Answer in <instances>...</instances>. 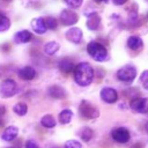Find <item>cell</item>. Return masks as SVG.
Masks as SVG:
<instances>
[{
  "label": "cell",
  "instance_id": "obj_1",
  "mask_svg": "<svg viewBox=\"0 0 148 148\" xmlns=\"http://www.w3.org/2000/svg\"><path fill=\"white\" fill-rule=\"evenodd\" d=\"M75 82L81 87H87L94 79V69L88 62H80L75 65L73 71Z\"/></svg>",
  "mask_w": 148,
  "mask_h": 148
},
{
  "label": "cell",
  "instance_id": "obj_2",
  "mask_svg": "<svg viewBox=\"0 0 148 148\" xmlns=\"http://www.w3.org/2000/svg\"><path fill=\"white\" fill-rule=\"evenodd\" d=\"M87 52L88 54L96 61H105L108 59V51L104 47V45H102L101 43L96 42V40H92L88 44L87 46Z\"/></svg>",
  "mask_w": 148,
  "mask_h": 148
},
{
  "label": "cell",
  "instance_id": "obj_3",
  "mask_svg": "<svg viewBox=\"0 0 148 148\" xmlns=\"http://www.w3.org/2000/svg\"><path fill=\"white\" fill-rule=\"evenodd\" d=\"M136 76V69L132 65H125L117 72V79L125 83H131Z\"/></svg>",
  "mask_w": 148,
  "mask_h": 148
},
{
  "label": "cell",
  "instance_id": "obj_4",
  "mask_svg": "<svg viewBox=\"0 0 148 148\" xmlns=\"http://www.w3.org/2000/svg\"><path fill=\"white\" fill-rule=\"evenodd\" d=\"M17 92V84L12 79H6L0 83V94L2 97L8 98Z\"/></svg>",
  "mask_w": 148,
  "mask_h": 148
},
{
  "label": "cell",
  "instance_id": "obj_5",
  "mask_svg": "<svg viewBox=\"0 0 148 148\" xmlns=\"http://www.w3.org/2000/svg\"><path fill=\"white\" fill-rule=\"evenodd\" d=\"M79 111H80V114L86 119H95L99 116V111L87 101L81 102L79 106Z\"/></svg>",
  "mask_w": 148,
  "mask_h": 148
},
{
  "label": "cell",
  "instance_id": "obj_6",
  "mask_svg": "<svg viewBox=\"0 0 148 148\" xmlns=\"http://www.w3.org/2000/svg\"><path fill=\"white\" fill-rule=\"evenodd\" d=\"M130 106L133 111H135L138 113H147L148 112V97L132 98Z\"/></svg>",
  "mask_w": 148,
  "mask_h": 148
},
{
  "label": "cell",
  "instance_id": "obj_7",
  "mask_svg": "<svg viewBox=\"0 0 148 148\" xmlns=\"http://www.w3.org/2000/svg\"><path fill=\"white\" fill-rule=\"evenodd\" d=\"M111 135H112V139L119 143H126L128 142L131 135H130V132L127 128L125 127H117V128H113L112 132H111Z\"/></svg>",
  "mask_w": 148,
  "mask_h": 148
},
{
  "label": "cell",
  "instance_id": "obj_8",
  "mask_svg": "<svg viewBox=\"0 0 148 148\" xmlns=\"http://www.w3.org/2000/svg\"><path fill=\"white\" fill-rule=\"evenodd\" d=\"M77 14L71 9H64L60 14V22L64 25H73L77 22Z\"/></svg>",
  "mask_w": 148,
  "mask_h": 148
},
{
  "label": "cell",
  "instance_id": "obj_9",
  "mask_svg": "<svg viewBox=\"0 0 148 148\" xmlns=\"http://www.w3.org/2000/svg\"><path fill=\"white\" fill-rule=\"evenodd\" d=\"M101 98L105 103L112 104V103H116L117 102V99H118V92L113 88L105 87V88H103L101 90Z\"/></svg>",
  "mask_w": 148,
  "mask_h": 148
},
{
  "label": "cell",
  "instance_id": "obj_10",
  "mask_svg": "<svg viewBox=\"0 0 148 148\" xmlns=\"http://www.w3.org/2000/svg\"><path fill=\"white\" fill-rule=\"evenodd\" d=\"M82 30L77 27H73V28H69L67 31H66V38L67 40H69L71 43H74V44H79L82 39Z\"/></svg>",
  "mask_w": 148,
  "mask_h": 148
},
{
  "label": "cell",
  "instance_id": "obj_11",
  "mask_svg": "<svg viewBox=\"0 0 148 148\" xmlns=\"http://www.w3.org/2000/svg\"><path fill=\"white\" fill-rule=\"evenodd\" d=\"M87 14V22H86V24H87V27H88V29H90V30H96V29H98V27H99V24H101V17H99V15L97 14V13H95V12H91V13H86Z\"/></svg>",
  "mask_w": 148,
  "mask_h": 148
},
{
  "label": "cell",
  "instance_id": "obj_12",
  "mask_svg": "<svg viewBox=\"0 0 148 148\" xmlns=\"http://www.w3.org/2000/svg\"><path fill=\"white\" fill-rule=\"evenodd\" d=\"M17 75L21 80H24V81H31L32 79L36 77V71L30 67V66H24L22 68L18 69L17 72Z\"/></svg>",
  "mask_w": 148,
  "mask_h": 148
},
{
  "label": "cell",
  "instance_id": "obj_13",
  "mask_svg": "<svg viewBox=\"0 0 148 148\" xmlns=\"http://www.w3.org/2000/svg\"><path fill=\"white\" fill-rule=\"evenodd\" d=\"M47 92H49V95H50L52 98H56V99H64V98L67 96L66 90H65L62 87L57 86V84L49 87Z\"/></svg>",
  "mask_w": 148,
  "mask_h": 148
},
{
  "label": "cell",
  "instance_id": "obj_14",
  "mask_svg": "<svg viewBox=\"0 0 148 148\" xmlns=\"http://www.w3.org/2000/svg\"><path fill=\"white\" fill-rule=\"evenodd\" d=\"M32 39V34L29 30H21L14 35V43L16 44H24Z\"/></svg>",
  "mask_w": 148,
  "mask_h": 148
},
{
  "label": "cell",
  "instance_id": "obj_15",
  "mask_svg": "<svg viewBox=\"0 0 148 148\" xmlns=\"http://www.w3.org/2000/svg\"><path fill=\"white\" fill-rule=\"evenodd\" d=\"M59 69L64 73V74H69L74 71V67H75V64L72 59L69 58H64L59 61Z\"/></svg>",
  "mask_w": 148,
  "mask_h": 148
},
{
  "label": "cell",
  "instance_id": "obj_16",
  "mask_svg": "<svg viewBox=\"0 0 148 148\" xmlns=\"http://www.w3.org/2000/svg\"><path fill=\"white\" fill-rule=\"evenodd\" d=\"M31 27H32V30H34L35 32L39 34V35L46 32V30H47V28H46V25H45V22H44V18H42V17H36V18H34V20L31 21Z\"/></svg>",
  "mask_w": 148,
  "mask_h": 148
},
{
  "label": "cell",
  "instance_id": "obj_17",
  "mask_svg": "<svg viewBox=\"0 0 148 148\" xmlns=\"http://www.w3.org/2000/svg\"><path fill=\"white\" fill-rule=\"evenodd\" d=\"M127 46L132 51H139L143 46V42L138 36H130L127 39Z\"/></svg>",
  "mask_w": 148,
  "mask_h": 148
},
{
  "label": "cell",
  "instance_id": "obj_18",
  "mask_svg": "<svg viewBox=\"0 0 148 148\" xmlns=\"http://www.w3.org/2000/svg\"><path fill=\"white\" fill-rule=\"evenodd\" d=\"M18 134V128L16 126H8L2 133V140L5 141H13Z\"/></svg>",
  "mask_w": 148,
  "mask_h": 148
},
{
  "label": "cell",
  "instance_id": "obj_19",
  "mask_svg": "<svg viewBox=\"0 0 148 148\" xmlns=\"http://www.w3.org/2000/svg\"><path fill=\"white\" fill-rule=\"evenodd\" d=\"M73 118V112L69 110V109H65L62 110L60 113H59V121L60 124L62 125H66V124H69L71 120Z\"/></svg>",
  "mask_w": 148,
  "mask_h": 148
},
{
  "label": "cell",
  "instance_id": "obj_20",
  "mask_svg": "<svg viewBox=\"0 0 148 148\" xmlns=\"http://www.w3.org/2000/svg\"><path fill=\"white\" fill-rule=\"evenodd\" d=\"M40 124H42V126H44L46 128H52V127L56 126V120L51 114H45V116L42 117Z\"/></svg>",
  "mask_w": 148,
  "mask_h": 148
},
{
  "label": "cell",
  "instance_id": "obj_21",
  "mask_svg": "<svg viewBox=\"0 0 148 148\" xmlns=\"http://www.w3.org/2000/svg\"><path fill=\"white\" fill-rule=\"evenodd\" d=\"M58 50H59V44H58L57 42H49V43H46V44L44 45V52H45L46 54L52 56V54H54Z\"/></svg>",
  "mask_w": 148,
  "mask_h": 148
},
{
  "label": "cell",
  "instance_id": "obj_22",
  "mask_svg": "<svg viewBox=\"0 0 148 148\" xmlns=\"http://www.w3.org/2000/svg\"><path fill=\"white\" fill-rule=\"evenodd\" d=\"M92 135H94V132H92V130L89 128V127H83V128L80 131V138H81L83 141H86V142L90 141V140L92 139Z\"/></svg>",
  "mask_w": 148,
  "mask_h": 148
},
{
  "label": "cell",
  "instance_id": "obj_23",
  "mask_svg": "<svg viewBox=\"0 0 148 148\" xmlns=\"http://www.w3.org/2000/svg\"><path fill=\"white\" fill-rule=\"evenodd\" d=\"M9 27H10V21H9V18H8L6 15H3L2 13H0V32L8 30Z\"/></svg>",
  "mask_w": 148,
  "mask_h": 148
},
{
  "label": "cell",
  "instance_id": "obj_24",
  "mask_svg": "<svg viewBox=\"0 0 148 148\" xmlns=\"http://www.w3.org/2000/svg\"><path fill=\"white\" fill-rule=\"evenodd\" d=\"M13 110H14V112H15L17 116H24V114H27V112H28V106H27V104H24V103H17V104L13 108Z\"/></svg>",
  "mask_w": 148,
  "mask_h": 148
},
{
  "label": "cell",
  "instance_id": "obj_25",
  "mask_svg": "<svg viewBox=\"0 0 148 148\" xmlns=\"http://www.w3.org/2000/svg\"><path fill=\"white\" fill-rule=\"evenodd\" d=\"M44 22H45V25L47 29H51V30H56L57 27H58V22L54 17L52 16H47V17H44Z\"/></svg>",
  "mask_w": 148,
  "mask_h": 148
},
{
  "label": "cell",
  "instance_id": "obj_26",
  "mask_svg": "<svg viewBox=\"0 0 148 148\" xmlns=\"http://www.w3.org/2000/svg\"><path fill=\"white\" fill-rule=\"evenodd\" d=\"M140 82H141L142 87L148 90V69H146V71H143L141 73V75H140Z\"/></svg>",
  "mask_w": 148,
  "mask_h": 148
},
{
  "label": "cell",
  "instance_id": "obj_27",
  "mask_svg": "<svg viewBox=\"0 0 148 148\" xmlns=\"http://www.w3.org/2000/svg\"><path fill=\"white\" fill-rule=\"evenodd\" d=\"M65 148H82V145L76 140H68L65 142Z\"/></svg>",
  "mask_w": 148,
  "mask_h": 148
},
{
  "label": "cell",
  "instance_id": "obj_28",
  "mask_svg": "<svg viewBox=\"0 0 148 148\" xmlns=\"http://www.w3.org/2000/svg\"><path fill=\"white\" fill-rule=\"evenodd\" d=\"M65 2H66V5L69 6L71 8H79V7L82 5L83 0H65Z\"/></svg>",
  "mask_w": 148,
  "mask_h": 148
},
{
  "label": "cell",
  "instance_id": "obj_29",
  "mask_svg": "<svg viewBox=\"0 0 148 148\" xmlns=\"http://www.w3.org/2000/svg\"><path fill=\"white\" fill-rule=\"evenodd\" d=\"M25 148H39V146H38L35 141H32V140H28V141L25 142Z\"/></svg>",
  "mask_w": 148,
  "mask_h": 148
},
{
  "label": "cell",
  "instance_id": "obj_30",
  "mask_svg": "<svg viewBox=\"0 0 148 148\" xmlns=\"http://www.w3.org/2000/svg\"><path fill=\"white\" fill-rule=\"evenodd\" d=\"M127 0H113V3L117 5V6H120V5H124Z\"/></svg>",
  "mask_w": 148,
  "mask_h": 148
},
{
  "label": "cell",
  "instance_id": "obj_31",
  "mask_svg": "<svg viewBox=\"0 0 148 148\" xmlns=\"http://www.w3.org/2000/svg\"><path fill=\"white\" fill-rule=\"evenodd\" d=\"M5 113H6V106L0 104V116H2V114H5Z\"/></svg>",
  "mask_w": 148,
  "mask_h": 148
},
{
  "label": "cell",
  "instance_id": "obj_32",
  "mask_svg": "<svg viewBox=\"0 0 148 148\" xmlns=\"http://www.w3.org/2000/svg\"><path fill=\"white\" fill-rule=\"evenodd\" d=\"M132 148H143V146L141 143H135V145L132 146Z\"/></svg>",
  "mask_w": 148,
  "mask_h": 148
},
{
  "label": "cell",
  "instance_id": "obj_33",
  "mask_svg": "<svg viewBox=\"0 0 148 148\" xmlns=\"http://www.w3.org/2000/svg\"><path fill=\"white\" fill-rule=\"evenodd\" d=\"M95 1H96L97 3H99V2H108L109 0H95Z\"/></svg>",
  "mask_w": 148,
  "mask_h": 148
},
{
  "label": "cell",
  "instance_id": "obj_34",
  "mask_svg": "<svg viewBox=\"0 0 148 148\" xmlns=\"http://www.w3.org/2000/svg\"><path fill=\"white\" fill-rule=\"evenodd\" d=\"M2 124H3V120H2V118L0 117V126H2Z\"/></svg>",
  "mask_w": 148,
  "mask_h": 148
},
{
  "label": "cell",
  "instance_id": "obj_35",
  "mask_svg": "<svg viewBox=\"0 0 148 148\" xmlns=\"http://www.w3.org/2000/svg\"><path fill=\"white\" fill-rule=\"evenodd\" d=\"M2 1H5V2H10L12 0H2Z\"/></svg>",
  "mask_w": 148,
  "mask_h": 148
},
{
  "label": "cell",
  "instance_id": "obj_36",
  "mask_svg": "<svg viewBox=\"0 0 148 148\" xmlns=\"http://www.w3.org/2000/svg\"><path fill=\"white\" fill-rule=\"evenodd\" d=\"M7 148H14V147H7Z\"/></svg>",
  "mask_w": 148,
  "mask_h": 148
},
{
  "label": "cell",
  "instance_id": "obj_37",
  "mask_svg": "<svg viewBox=\"0 0 148 148\" xmlns=\"http://www.w3.org/2000/svg\"><path fill=\"white\" fill-rule=\"evenodd\" d=\"M53 148H58V147H53Z\"/></svg>",
  "mask_w": 148,
  "mask_h": 148
},
{
  "label": "cell",
  "instance_id": "obj_38",
  "mask_svg": "<svg viewBox=\"0 0 148 148\" xmlns=\"http://www.w3.org/2000/svg\"><path fill=\"white\" fill-rule=\"evenodd\" d=\"M146 1H148V0H146Z\"/></svg>",
  "mask_w": 148,
  "mask_h": 148
}]
</instances>
